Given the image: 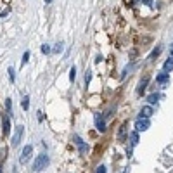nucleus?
<instances>
[{
    "mask_svg": "<svg viewBox=\"0 0 173 173\" xmlns=\"http://www.w3.org/2000/svg\"><path fill=\"white\" fill-rule=\"evenodd\" d=\"M47 166H49V156L42 152V154H38L37 158H35L33 165H31V171L38 173V171H42V170H45Z\"/></svg>",
    "mask_w": 173,
    "mask_h": 173,
    "instance_id": "1",
    "label": "nucleus"
},
{
    "mask_svg": "<svg viewBox=\"0 0 173 173\" xmlns=\"http://www.w3.org/2000/svg\"><path fill=\"white\" fill-rule=\"evenodd\" d=\"M73 142H75V146L78 147V152L82 156H85L86 152H88V144L83 142V139L80 135H76V133H75V135H73Z\"/></svg>",
    "mask_w": 173,
    "mask_h": 173,
    "instance_id": "2",
    "label": "nucleus"
},
{
    "mask_svg": "<svg viewBox=\"0 0 173 173\" xmlns=\"http://www.w3.org/2000/svg\"><path fill=\"white\" fill-rule=\"evenodd\" d=\"M23 133H24V126L23 125H17V130H16L14 137H12V140H11L12 147H17L19 144H21V140H23Z\"/></svg>",
    "mask_w": 173,
    "mask_h": 173,
    "instance_id": "3",
    "label": "nucleus"
},
{
    "mask_svg": "<svg viewBox=\"0 0 173 173\" xmlns=\"http://www.w3.org/2000/svg\"><path fill=\"white\" fill-rule=\"evenodd\" d=\"M31 154H33V146H31V144H28V146H24L23 152H21V158H19V163H21V165L28 163V161H30V158H31Z\"/></svg>",
    "mask_w": 173,
    "mask_h": 173,
    "instance_id": "4",
    "label": "nucleus"
},
{
    "mask_svg": "<svg viewBox=\"0 0 173 173\" xmlns=\"http://www.w3.org/2000/svg\"><path fill=\"white\" fill-rule=\"evenodd\" d=\"M151 126V121L147 120V118H139V120L135 121V132H146L147 128Z\"/></svg>",
    "mask_w": 173,
    "mask_h": 173,
    "instance_id": "5",
    "label": "nucleus"
},
{
    "mask_svg": "<svg viewBox=\"0 0 173 173\" xmlns=\"http://www.w3.org/2000/svg\"><path fill=\"white\" fill-rule=\"evenodd\" d=\"M95 128H97V132H101V133L106 132V118H104V114H101V113L95 114Z\"/></svg>",
    "mask_w": 173,
    "mask_h": 173,
    "instance_id": "6",
    "label": "nucleus"
},
{
    "mask_svg": "<svg viewBox=\"0 0 173 173\" xmlns=\"http://www.w3.org/2000/svg\"><path fill=\"white\" fill-rule=\"evenodd\" d=\"M2 133H4V137H7L11 133V116L9 114L2 116Z\"/></svg>",
    "mask_w": 173,
    "mask_h": 173,
    "instance_id": "7",
    "label": "nucleus"
},
{
    "mask_svg": "<svg viewBox=\"0 0 173 173\" xmlns=\"http://www.w3.org/2000/svg\"><path fill=\"white\" fill-rule=\"evenodd\" d=\"M149 82H151V76H149V75H144V78L139 82V86H137V94L142 95L144 92L147 90V85H149Z\"/></svg>",
    "mask_w": 173,
    "mask_h": 173,
    "instance_id": "8",
    "label": "nucleus"
},
{
    "mask_svg": "<svg viewBox=\"0 0 173 173\" xmlns=\"http://www.w3.org/2000/svg\"><path fill=\"white\" fill-rule=\"evenodd\" d=\"M126 133H128V121H125V123H121V126H120V132H118V140H120V142H125V139H126Z\"/></svg>",
    "mask_w": 173,
    "mask_h": 173,
    "instance_id": "9",
    "label": "nucleus"
},
{
    "mask_svg": "<svg viewBox=\"0 0 173 173\" xmlns=\"http://www.w3.org/2000/svg\"><path fill=\"white\" fill-rule=\"evenodd\" d=\"M152 114H154V109H152V106H144L142 109H140V114H139V116H140V118H147V120H149V118L152 116Z\"/></svg>",
    "mask_w": 173,
    "mask_h": 173,
    "instance_id": "10",
    "label": "nucleus"
},
{
    "mask_svg": "<svg viewBox=\"0 0 173 173\" xmlns=\"http://www.w3.org/2000/svg\"><path fill=\"white\" fill-rule=\"evenodd\" d=\"M168 82H170V73L161 71L158 76H156V83H159V85H166Z\"/></svg>",
    "mask_w": 173,
    "mask_h": 173,
    "instance_id": "11",
    "label": "nucleus"
},
{
    "mask_svg": "<svg viewBox=\"0 0 173 173\" xmlns=\"http://www.w3.org/2000/svg\"><path fill=\"white\" fill-rule=\"evenodd\" d=\"M163 71L165 73H171L173 71V57H170V59L165 61V64H163Z\"/></svg>",
    "mask_w": 173,
    "mask_h": 173,
    "instance_id": "12",
    "label": "nucleus"
},
{
    "mask_svg": "<svg viewBox=\"0 0 173 173\" xmlns=\"http://www.w3.org/2000/svg\"><path fill=\"white\" fill-rule=\"evenodd\" d=\"M128 139H130V146L135 147L137 144H139V132H132L130 135H128Z\"/></svg>",
    "mask_w": 173,
    "mask_h": 173,
    "instance_id": "13",
    "label": "nucleus"
},
{
    "mask_svg": "<svg viewBox=\"0 0 173 173\" xmlns=\"http://www.w3.org/2000/svg\"><path fill=\"white\" fill-rule=\"evenodd\" d=\"M161 52H163V47H161V45H158L154 50H152V52L149 54V61H154V59H156V57H158Z\"/></svg>",
    "mask_w": 173,
    "mask_h": 173,
    "instance_id": "14",
    "label": "nucleus"
},
{
    "mask_svg": "<svg viewBox=\"0 0 173 173\" xmlns=\"http://www.w3.org/2000/svg\"><path fill=\"white\" fill-rule=\"evenodd\" d=\"M158 99H159V94H151L149 97H147V101H149L151 106H152V104H156V102H158Z\"/></svg>",
    "mask_w": 173,
    "mask_h": 173,
    "instance_id": "15",
    "label": "nucleus"
},
{
    "mask_svg": "<svg viewBox=\"0 0 173 173\" xmlns=\"http://www.w3.org/2000/svg\"><path fill=\"white\" fill-rule=\"evenodd\" d=\"M5 109H7V114L11 116V114H12V102H11V99L5 101Z\"/></svg>",
    "mask_w": 173,
    "mask_h": 173,
    "instance_id": "16",
    "label": "nucleus"
},
{
    "mask_svg": "<svg viewBox=\"0 0 173 173\" xmlns=\"http://www.w3.org/2000/svg\"><path fill=\"white\" fill-rule=\"evenodd\" d=\"M21 107H23L24 111H28V107H30V99H28V97L23 99V102H21Z\"/></svg>",
    "mask_w": 173,
    "mask_h": 173,
    "instance_id": "17",
    "label": "nucleus"
},
{
    "mask_svg": "<svg viewBox=\"0 0 173 173\" xmlns=\"http://www.w3.org/2000/svg\"><path fill=\"white\" fill-rule=\"evenodd\" d=\"M69 80H71V82H75V80H76V68H75V66L69 69Z\"/></svg>",
    "mask_w": 173,
    "mask_h": 173,
    "instance_id": "18",
    "label": "nucleus"
},
{
    "mask_svg": "<svg viewBox=\"0 0 173 173\" xmlns=\"http://www.w3.org/2000/svg\"><path fill=\"white\" fill-rule=\"evenodd\" d=\"M7 73H9V80H11V82H14V80H16V71H14V68H9Z\"/></svg>",
    "mask_w": 173,
    "mask_h": 173,
    "instance_id": "19",
    "label": "nucleus"
},
{
    "mask_svg": "<svg viewBox=\"0 0 173 173\" xmlns=\"http://www.w3.org/2000/svg\"><path fill=\"white\" fill-rule=\"evenodd\" d=\"M62 49H64V47H62V43L59 42V43H57V45L52 49V52H54V54H59V52H62Z\"/></svg>",
    "mask_w": 173,
    "mask_h": 173,
    "instance_id": "20",
    "label": "nucleus"
},
{
    "mask_svg": "<svg viewBox=\"0 0 173 173\" xmlns=\"http://www.w3.org/2000/svg\"><path fill=\"white\" fill-rule=\"evenodd\" d=\"M90 80H92V71H86V75H85V85L86 86L90 85Z\"/></svg>",
    "mask_w": 173,
    "mask_h": 173,
    "instance_id": "21",
    "label": "nucleus"
},
{
    "mask_svg": "<svg viewBox=\"0 0 173 173\" xmlns=\"http://www.w3.org/2000/svg\"><path fill=\"white\" fill-rule=\"evenodd\" d=\"M42 54H50V47L47 45V43H43V45H42Z\"/></svg>",
    "mask_w": 173,
    "mask_h": 173,
    "instance_id": "22",
    "label": "nucleus"
},
{
    "mask_svg": "<svg viewBox=\"0 0 173 173\" xmlns=\"http://www.w3.org/2000/svg\"><path fill=\"white\" fill-rule=\"evenodd\" d=\"M5 156H7V149H2L0 151V163L5 161Z\"/></svg>",
    "mask_w": 173,
    "mask_h": 173,
    "instance_id": "23",
    "label": "nucleus"
},
{
    "mask_svg": "<svg viewBox=\"0 0 173 173\" xmlns=\"http://www.w3.org/2000/svg\"><path fill=\"white\" fill-rule=\"evenodd\" d=\"M28 61H30V52H24L23 54V64H26Z\"/></svg>",
    "mask_w": 173,
    "mask_h": 173,
    "instance_id": "24",
    "label": "nucleus"
},
{
    "mask_svg": "<svg viewBox=\"0 0 173 173\" xmlns=\"http://www.w3.org/2000/svg\"><path fill=\"white\" fill-rule=\"evenodd\" d=\"M95 173H106V166H104V165H101V166L97 168V171H95Z\"/></svg>",
    "mask_w": 173,
    "mask_h": 173,
    "instance_id": "25",
    "label": "nucleus"
},
{
    "mask_svg": "<svg viewBox=\"0 0 173 173\" xmlns=\"http://www.w3.org/2000/svg\"><path fill=\"white\" fill-rule=\"evenodd\" d=\"M7 14H9V9H5V11H2V14H0V16L4 17V16H7Z\"/></svg>",
    "mask_w": 173,
    "mask_h": 173,
    "instance_id": "26",
    "label": "nucleus"
},
{
    "mask_svg": "<svg viewBox=\"0 0 173 173\" xmlns=\"http://www.w3.org/2000/svg\"><path fill=\"white\" fill-rule=\"evenodd\" d=\"M101 61H102V56H97V57H95V62H97V64L101 62Z\"/></svg>",
    "mask_w": 173,
    "mask_h": 173,
    "instance_id": "27",
    "label": "nucleus"
},
{
    "mask_svg": "<svg viewBox=\"0 0 173 173\" xmlns=\"http://www.w3.org/2000/svg\"><path fill=\"white\" fill-rule=\"evenodd\" d=\"M142 2H144L146 5H151V4H152V0H142Z\"/></svg>",
    "mask_w": 173,
    "mask_h": 173,
    "instance_id": "28",
    "label": "nucleus"
},
{
    "mask_svg": "<svg viewBox=\"0 0 173 173\" xmlns=\"http://www.w3.org/2000/svg\"><path fill=\"white\" fill-rule=\"evenodd\" d=\"M170 56H171V57H173V45H171V47H170Z\"/></svg>",
    "mask_w": 173,
    "mask_h": 173,
    "instance_id": "29",
    "label": "nucleus"
},
{
    "mask_svg": "<svg viewBox=\"0 0 173 173\" xmlns=\"http://www.w3.org/2000/svg\"><path fill=\"white\" fill-rule=\"evenodd\" d=\"M137 2H140V0H132V4H137ZM132 4H130V5H132Z\"/></svg>",
    "mask_w": 173,
    "mask_h": 173,
    "instance_id": "30",
    "label": "nucleus"
},
{
    "mask_svg": "<svg viewBox=\"0 0 173 173\" xmlns=\"http://www.w3.org/2000/svg\"><path fill=\"white\" fill-rule=\"evenodd\" d=\"M123 173H128V168H125V170H123Z\"/></svg>",
    "mask_w": 173,
    "mask_h": 173,
    "instance_id": "31",
    "label": "nucleus"
},
{
    "mask_svg": "<svg viewBox=\"0 0 173 173\" xmlns=\"http://www.w3.org/2000/svg\"><path fill=\"white\" fill-rule=\"evenodd\" d=\"M50 2H52V0H47V4H50Z\"/></svg>",
    "mask_w": 173,
    "mask_h": 173,
    "instance_id": "32",
    "label": "nucleus"
},
{
    "mask_svg": "<svg viewBox=\"0 0 173 173\" xmlns=\"http://www.w3.org/2000/svg\"><path fill=\"white\" fill-rule=\"evenodd\" d=\"M0 173H2V170H0Z\"/></svg>",
    "mask_w": 173,
    "mask_h": 173,
    "instance_id": "33",
    "label": "nucleus"
}]
</instances>
